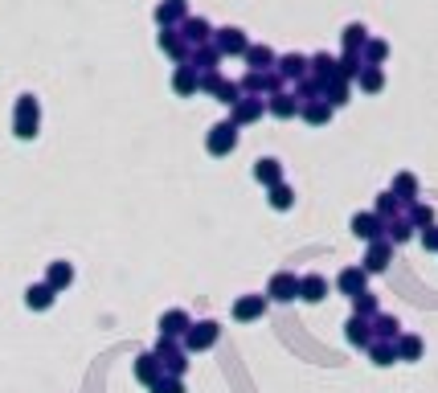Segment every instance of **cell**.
I'll return each mask as SVG.
<instances>
[{
    "instance_id": "obj_1",
    "label": "cell",
    "mask_w": 438,
    "mask_h": 393,
    "mask_svg": "<svg viewBox=\"0 0 438 393\" xmlns=\"http://www.w3.org/2000/svg\"><path fill=\"white\" fill-rule=\"evenodd\" d=\"M152 352H156L160 369H164L168 377H184V369H189V352H184V344H180L177 336H160Z\"/></svg>"
},
{
    "instance_id": "obj_2",
    "label": "cell",
    "mask_w": 438,
    "mask_h": 393,
    "mask_svg": "<svg viewBox=\"0 0 438 393\" xmlns=\"http://www.w3.org/2000/svg\"><path fill=\"white\" fill-rule=\"evenodd\" d=\"M13 127H16V140H33V135H37V127H41V111H37V98H33V95L16 98Z\"/></svg>"
},
{
    "instance_id": "obj_3",
    "label": "cell",
    "mask_w": 438,
    "mask_h": 393,
    "mask_svg": "<svg viewBox=\"0 0 438 393\" xmlns=\"http://www.w3.org/2000/svg\"><path fill=\"white\" fill-rule=\"evenodd\" d=\"M217 336H221V328L213 324V320H201V324H193L180 340H184V352H205V348L217 344Z\"/></svg>"
},
{
    "instance_id": "obj_4",
    "label": "cell",
    "mask_w": 438,
    "mask_h": 393,
    "mask_svg": "<svg viewBox=\"0 0 438 393\" xmlns=\"http://www.w3.org/2000/svg\"><path fill=\"white\" fill-rule=\"evenodd\" d=\"M266 299H275V303H291V299H299V275H291V271L271 275V283H266Z\"/></svg>"
},
{
    "instance_id": "obj_5",
    "label": "cell",
    "mask_w": 438,
    "mask_h": 393,
    "mask_svg": "<svg viewBox=\"0 0 438 393\" xmlns=\"http://www.w3.org/2000/svg\"><path fill=\"white\" fill-rule=\"evenodd\" d=\"M205 147H209L213 156H229V152L238 147V127H234V123H217V127L205 135Z\"/></svg>"
},
{
    "instance_id": "obj_6",
    "label": "cell",
    "mask_w": 438,
    "mask_h": 393,
    "mask_svg": "<svg viewBox=\"0 0 438 393\" xmlns=\"http://www.w3.org/2000/svg\"><path fill=\"white\" fill-rule=\"evenodd\" d=\"M266 295H238L234 299V320L238 324H254V320H262V311H266Z\"/></svg>"
},
{
    "instance_id": "obj_7",
    "label": "cell",
    "mask_w": 438,
    "mask_h": 393,
    "mask_svg": "<svg viewBox=\"0 0 438 393\" xmlns=\"http://www.w3.org/2000/svg\"><path fill=\"white\" fill-rule=\"evenodd\" d=\"M156 328H160V336H177V340H180V336H184V332L193 328V320H189V311L168 308V311L160 315V324H156Z\"/></svg>"
},
{
    "instance_id": "obj_8",
    "label": "cell",
    "mask_w": 438,
    "mask_h": 393,
    "mask_svg": "<svg viewBox=\"0 0 438 393\" xmlns=\"http://www.w3.org/2000/svg\"><path fill=\"white\" fill-rule=\"evenodd\" d=\"M299 299H303V303H324L328 299V278L324 275H303L299 278Z\"/></svg>"
},
{
    "instance_id": "obj_9",
    "label": "cell",
    "mask_w": 438,
    "mask_h": 393,
    "mask_svg": "<svg viewBox=\"0 0 438 393\" xmlns=\"http://www.w3.org/2000/svg\"><path fill=\"white\" fill-rule=\"evenodd\" d=\"M53 299H58V291H53L49 283H33L29 291H25V308L29 311H49L53 308Z\"/></svg>"
},
{
    "instance_id": "obj_10",
    "label": "cell",
    "mask_w": 438,
    "mask_h": 393,
    "mask_svg": "<svg viewBox=\"0 0 438 393\" xmlns=\"http://www.w3.org/2000/svg\"><path fill=\"white\" fill-rule=\"evenodd\" d=\"M160 377H164V369H160V360H156V352H144V357L135 360V381H140V385L152 389Z\"/></svg>"
},
{
    "instance_id": "obj_11",
    "label": "cell",
    "mask_w": 438,
    "mask_h": 393,
    "mask_svg": "<svg viewBox=\"0 0 438 393\" xmlns=\"http://www.w3.org/2000/svg\"><path fill=\"white\" fill-rule=\"evenodd\" d=\"M172 90L177 95H193V90H201V70H193V66L184 62V66H177V74H172Z\"/></svg>"
},
{
    "instance_id": "obj_12",
    "label": "cell",
    "mask_w": 438,
    "mask_h": 393,
    "mask_svg": "<svg viewBox=\"0 0 438 393\" xmlns=\"http://www.w3.org/2000/svg\"><path fill=\"white\" fill-rule=\"evenodd\" d=\"M336 287H340L344 295H360L365 287H369V271H365V266H348V271H340Z\"/></svg>"
},
{
    "instance_id": "obj_13",
    "label": "cell",
    "mask_w": 438,
    "mask_h": 393,
    "mask_svg": "<svg viewBox=\"0 0 438 393\" xmlns=\"http://www.w3.org/2000/svg\"><path fill=\"white\" fill-rule=\"evenodd\" d=\"M353 234H357L360 242H377L381 238V217L377 213H357L353 217Z\"/></svg>"
},
{
    "instance_id": "obj_14",
    "label": "cell",
    "mask_w": 438,
    "mask_h": 393,
    "mask_svg": "<svg viewBox=\"0 0 438 393\" xmlns=\"http://www.w3.org/2000/svg\"><path fill=\"white\" fill-rule=\"evenodd\" d=\"M390 250H393V246H390V242H381V238H377V242H369V254H365V262H360V266H365L369 275L385 271V266H390Z\"/></svg>"
},
{
    "instance_id": "obj_15",
    "label": "cell",
    "mask_w": 438,
    "mask_h": 393,
    "mask_svg": "<svg viewBox=\"0 0 438 393\" xmlns=\"http://www.w3.org/2000/svg\"><path fill=\"white\" fill-rule=\"evenodd\" d=\"M344 336H348V344H357V348H369V344H373V328H369L365 315H353V320L344 324Z\"/></svg>"
},
{
    "instance_id": "obj_16",
    "label": "cell",
    "mask_w": 438,
    "mask_h": 393,
    "mask_svg": "<svg viewBox=\"0 0 438 393\" xmlns=\"http://www.w3.org/2000/svg\"><path fill=\"white\" fill-rule=\"evenodd\" d=\"M259 115H262V103H259V98H238V103H234V119H229V123H234V127H242V123H254Z\"/></svg>"
},
{
    "instance_id": "obj_17",
    "label": "cell",
    "mask_w": 438,
    "mask_h": 393,
    "mask_svg": "<svg viewBox=\"0 0 438 393\" xmlns=\"http://www.w3.org/2000/svg\"><path fill=\"white\" fill-rule=\"evenodd\" d=\"M46 283L53 287V291H66L70 283H74V266L70 262H49V271H46Z\"/></svg>"
},
{
    "instance_id": "obj_18",
    "label": "cell",
    "mask_w": 438,
    "mask_h": 393,
    "mask_svg": "<svg viewBox=\"0 0 438 393\" xmlns=\"http://www.w3.org/2000/svg\"><path fill=\"white\" fill-rule=\"evenodd\" d=\"M160 49L168 53V58H177V62H184V58H189V46H184V37H180L177 29H164L160 33Z\"/></svg>"
},
{
    "instance_id": "obj_19",
    "label": "cell",
    "mask_w": 438,
    "mask_h": 393,
    "mask_svg": "<svg viewBox=\"0 0 438 393\" xmlns=\"http://www.w3.org/2000/svg\"><path fill=\"white\" fill-rule=\"evenodd\" d=\"M254 180H259V184H266V189H271V184H278V180H283V164L271 160V156H266V160H259V164H254Z\"/></svg>"
},
{
    "instance_id": "obj_20",
    "label": "cell",
    "mask_w": 438,
    "mask_h": 393,
    "mask_svg": "<svg viewBox=\"0 0 438 393\" xmlns=\"http://www.w3.org/2000/svg\"><path fill=\"white\" fill-rule=\"evenodd\" d=\"M266 205H271V209H278V213H287L295 205V193L283 184V180H278V184H271V189H266Z\"/></svg>"
},
{
    "instance_id": "obj_21",
    "label": "cell",
    "mask_w": 438,
    "mask_h": 393,
    "mask_svg": "<svg viewBox=\"0 0 438 393\" xmlns=\"http://www.w3.org/2000/svg\"><path fill=\"white\" fill-rule=\"evenodd\" d=\"M156 21H160L164 29L180 25V21H184V0H164L160 9H156Z\"/></svg>"
},
{
    "instance_id": "obj_22",
    "label": "cell",
    "mask_w": 438,
    "mask_h": 393,
    "mask_svg": "<svg viewBox=\"0 0 438 393\" xmlns=\"http://www.w3.org/2000/svg\"><path fill=\"white\" fill-rule=\"evenodd\" d=\"M184 41H193V46H205V41H209L213 37V29L209 25H205V21H201V16H189V21H184Z\"/></svg>"
},
{
    "instance_id": "obj_23",
    "label": "cell",
    "mask_w": 438,
    "mask_h": 393,
    "mask_svg": "<svg viewBox=\"0 0 438 393\" xmlns=\"http://www.w3.org/2000/svg\"><path fill=\"white\" fill-rule=\"evenodd\" d=\"M217 49L221 53H246V37H242V29H221V37H217Z\"/></svg>"
},
{
    "instance_id": "obj_24",
    "label": "cell",
    "mask_w": 438,
    "mask_h": 393,
    "mask_svg": "<svg viewBox=\"0 0 438 393\" xmlns=\"http://www.w3.org/2000/svg\"><path fill=\"white\" fill-rule=\"evenodd\" d=\"M393 348H397V360H418L422 357V340H418V336H397Z\"/></svg>"
},
{
    "instance_id": "obj_25",
    "label": "cell",
    "mask_w": 438,
    "mask_h": 393,
    "mask_svg": "<svg viewBox=\"0 0 438 393\" xmlns=\"http://www.w3.org/2000/svg\"><path fill=\"white\" fill-rule=\"evenodd\" d=\"M353 315H365V320H373V315H377V299H373L369 291L353 295Z\"/></svg>"
},
{
    "instance_id": "obj_26",
    "label": "cell",
    "mask_w": 438,
    "mask_h": 393,
    "mask_svg": "<svg viewBox=\"0 0 438 393\" xmlns=\"http://www.w3.org/2000/svg\"><path fill=\"white\" fill-rule=\"evenodd\" d=\"M369 328H373L377 336H385V340H397V320H393V315H373Z\"/></svg>"
},
{
    "instance_id": "obj_27",
    "label": "cell",
    "mask_w": 438,
    "mask_h": 393,
    "mask_svg": "<svg viewBox=\"0 0 438 393\" xmlns=\"http://www.w3.org/2000/svg\"><path fill=\"white\" fill-rule=\"evenodd\" d=\"M369 357H373V365H381V369H385V365H393V360H397V348H393V344H369Z\"/></svg>"
},
{
    "instance_id": "obj_28",
    "label": "cell",
    "mask_w": 438,
    "mask_h": 393,
    "mask_svg": "<svg viewBox=\"0 0 438 393\" xmlns=\"http://www.w3.org/2000/svg\"><path fill=\"white\" fill-rule=\"evenodd\" d=\"M328 115H332V103H308V107H303V119H308V123H328Z\"/></svg>"
},
{
    "instance_id": "obj_29",
    "label": "cell",
    "mask_w": 438,
    "mask_h": 393,
    "mask_svg": "<svg viewBox=\"0 0 438 393\" xmlns=\"http://www.w3.org/2000/svg\"><path fill=\"white\" fill-rule=\"evenodd\" d=\"M295 111H299V103H295L291 95H275V103H271V115H278V119H291Z\"/></svg>"
},
{
    "instance_id": "obj_30",
    "label": "cell",
    "mask_w": 438,
    "mask_h": 393,
    "mask_svg": "<svg viewBox=\"0 0 438 393\" xmlns=\"http://www.w3.org/2000/svg\"><path fill=\"white\" fill-rule=\"evenodd\" d=\"M246 62L254 66V70H266V66L275 62V58H271V49H262V46H254V49H246Z\"/></svg>"
},
{
    "instance_id": "obj_31",
    "label": "cell",
    "mask_w": 438,
    "mask_h": 393,
    "mask_svg": "<svg viewBox=\"0 0 438 393\" xmlns=\"http://www.w3.org/2000/svg\"><path fill=\"white\" fill-rule=\"evenodd\" d=\"M152 393H184V381H180V377H168V373H164L160 381L152 385Z\"/></svg>"
},
{
    "instance_id": "obj_32",
    "label": "cell",
    "mask_w": 438,
    "mask_h": 393,
    "mask_svg": "<svg viewBox=\"0 0 438 393\" xmlns=\"http://www.w3.org/2000/svg\"><path fill=\"white\" fill-rule=\"evenodd\" d=\"M303 70H308V62H303V58H295V53H287V58H283V74H287V78H303Z\"/></svg>"
},
{
    "instance_id": "obj_33",
    "label": "cell",
    "mask_w": 438,
    "mask_h": 393,
    "mask_svg": "<svg viewBox=\"0 0 438 393\" xmlns=\"http://www.w3.org/2000/svg\"><path fill=\"white\" fill-rule=\"evenodd\" d=\"M393 193L402 197V201H410V197L418 193V180H414V177H397V180H393Z\"/></svg>"
},
{
    "instance_id": "obj_34",
    "label": "cell",
    "mask_w": 438,
    "mask_h": 393,
    "mask_svg": "<svg viewBox=\"0 0 438 393\" xmlns=\"http://www.w3.org/2000/svg\"><path fill=\"white\" fill-rule=\"evenodd\" d=\"M410 234H414V229H410L406 221H393V226H390V242H406Z\"/></svg>"
},
{
    "instance_id": "obj_35",
    "label": "cell",
    "mask_w": 438,
    "mask_h": 393,
    "mask_svg": "<svg viewBox=\"0 0 438 393\" xmlns=\"http://www.w3.org/2000/svg\"><path fill=\"white\" fill-rule=\"evenodd\" d=\"M360 86H365V90H381V74H377V70H365V74H360Z\"/></svg>"
},
{
    "instance_id": "obj_36",
    "label": "cell",
    "mask_w": 438,
    "mask_h": 393,
    "mask_svg": "<svg viewBox=\"0 0 438 393\" xmlns=\"http://www.w3.org/2000/svg\"><path fill=\"white\" fill-rule=\"evenodd\" d=\"M311 66H316V74H332V58H328V53H316V58H311Z\"/></svg>"
},
{
    "instance_id": "obj_37",
    "label": "cell",
    "mask_w": 438,
    "mask_h": 393,
    "mask_svg": "<svg viewBox=\"0 0 438 393\" xmlns=\"http://www.w3.org/2000/svg\"><path fill=\"white\" fill-rule=\"evenodd\" d=\"M393 209H397V201H393L390 193H385V197H381V201H377V217H390Z\"/></svg>"
},
{
    "instance_id": "obj_38",
    "label": "cell",
    "mask_w": 438,
    "mask_h": 393,
    "mask_svg": "<svg viewBox=\"0 0 438 393\" xmlns=\"http://www.w3.org/2000/svg\"><path fill=\"white\" fill-rule=\"evenodd\" d=\"M344 41H348V46H360V41H365V29H360V25H348Z\"/></svg>"
},
{
    "instance_id": "obj_39",
    "label": "cell",
    "mask_w": 438,
    "mask_h": 393,
    "mask_svg": "<svg viewBox=\"0 0 438 393\" xmlns=\"http://www.w3.org/2000/svg\"><path fill=\"white\" fill-rule=\"evenodd\" d=\"M422 246L426 250H438V229H422Z\"/></svg>"
},
{
    "instance_id": "obj_40",
    "label": "cell",
    "mask_w": 438,
    "mask_h": 393,
    "mask_svg": "<svg viewBox=\"0 0 438 393\" xmlns=\"http://www.w3.org/2000/svg\"><path fill=\"white\" fill-rule=\"evenodd\" d=\"M414 221H418V226H430V209H422V205H418V209H414Z\"/></svg>"
}]
</instances>
